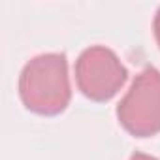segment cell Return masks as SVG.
<instances>
[{
  "label": "cell",
  "mask_w": 160,
  "mask_h": 160,
  "mask_svg": "<svg viewBox=\"0 0 160 160\" xmlns=\"http://www.w3.org/2000/svg\"><path fill=\"white\" fill-rule=\"evenodd\" d=\"M19 92L25 106L42 115L62 111L70 100V83L64 55H40L32 58L19 81Z\"/></svg>",
  "instance_id": "1"
},
{
  "label": "cell",
  "mask_w": 160,
  "mask_h": 160,
  "mask_svg": "<svg viewBox=\"0 0 160 160\" xmlns=\"http://www.w3.org/2000/svg\"><path fill=\"white\" fill-rule=\"evenodd\" d=\"M119 121L124 128L139 138L152 136L160 130V72L143 70L119 104Z\"/></svg>",
  "instance_id": "2"
},
{
  "label": "cell",
  "mask_w": 160,
  "mask_h": 160,
  "mask_svg": "<svg viewBox=\"0 0 160 160\" xmlns=\"http://www.w3.org/2000/svg\"><path fill=\"white\" fill-rule=\"evenodd\" d=\"M75 75L77 85L85 96L92 100H108L122 87L126 68L111 49L94 45L85 49L79 57Z\"/></svg>",
  "instance_id": "3"
},
{
  "label": "cell",
  "mask_w": 160,
  "mask_h": 160,
  "mask_svg": "<svg viewBox=\"0 0 160 160\" xmlns=\"http://www.w3.org/2000/svg\"><path fill=\"white\" fill-rule=\"evenodd\" d=\"M154 34H156L158 43H160V10L156 12V17H154Z\"/></svg>",
  "instance_id": "4"
},
{
  "label": "cell",
  "mask_w": 160,
  "mask_h": 160,
  "mask_svg": "<svg viewBox=\"0 0 160 160\" xmlns=\"http://www.w3.org/2000/svg\"><path fill=\"white\" fill-rule=\"evenodd\" d=\"M130 160H156V158H152V156H147V154H143V152H136Z\"/></svg>",
  "instance_id": "5"
}]
</instances>
